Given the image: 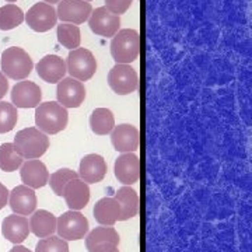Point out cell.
<instances>
[{"instance_id":"1","label":"cell","mask_w":252,"mask_h":252,"mask_svg":"<svg viewBox=\"0 0 252 252\" xmlns=\"http://www.w3.org/2000/svg\"><path fill=\"white\" fill-rule=\"evenodd\" d=\"M67 121L69 114L59 102L46 101L35 108V125L45 135H56L64 130Z\"/></svg>"},{"instance_id":"2","label":"cell","mask_w":252,"mask_h":252,"mask_svg":"<svg viewBox=\"0 0 252 252\" xmlns=\"http://www.w3.org/2000/svg\"><path fill=\"white\" fill-rule=\"evenodd\" d=\"M13 144L23 158L36 160L49 149V137L38 127H26L17 132Z\"/></svg>"},{"instance_id":"3","label":"cell","mask_w":252,"mask_h":252,"mask_svg":"<svg viewBox=\"0 0 252 252\" xmlns=\"http://www.w3.org/2000/svg\"><path fill=\"white\" fill-rule=\"evenodd\" d=\"M140 35L136 30L125 28L118 31L111 41V55L121 64H130L140 54Z\"/></svg>"},{"instance_id":"4","label":"cell","mask_w":252,"mask_h":252,"mask_svg":"<svg viewBox=\"0 0 252 252\" xmlns=\"http://www.w3.org/2000/svg\"><path fill=\"white\" fill-rule=\"evenodd\" d=\"M1 73L11 80H24L32 72L31 56L18 46H10L1 54Z\"/></svg>"},{"instance_id":"5","label":"cell","mask_w":252,"mask_h":252,"mask_svg":"<svg viewBox=\"0 0 252 252\" xmlns=\"http://www.w3.org/2000/svg\"><path fill=\"white\" fill-rule=\"evenodd\" d=\"M64 63L70 77L79 81L90 80L97 72V61L93 52L86 48H76L70 51Z\"/></svg>"},{"instance_id":"6","label":"cell","mask_w":252,"mask_h":252,"mask_svg":"<svg viewBox=\"0 0 252 252\" xmlns=\"http://www.w3.org/2000/svg\"><path fill=\"white\" fill-rule=\"evenodd\" d=\"M56 231L64 241H77L89 233V220L77 210H69L56 219Z\"/></svg>"},{"instance_id":"7","label":"cell","mask_w":252,"mask_h":252,"mask_svg":"<svg viewBox=\"0 0 252 252\" xmlns=\"http://www.w3.org/2000/svg\"><path fill=\"white\" fill-rule=\"evenodd\" d=\"M139 77L130 64L117 63L108 73V84L118 95H127L137 89Z\"/></svg>"},{"instance_id":"8","label":"cell","mask_w":252,"mask_h":252,"mask_svg":"<svg viewBox=\"0 0 252 252\" xmlns=\"http://www.w3.org/2000/svg\"><path fill=\"white\" fill-rule=\"evenodd\" d=\"M24 20L32 31L46 32L56 26L58 16H56V10L54 9L52 4L41 1V3H35L31 9L28 10L24 14Z\"/></svg>"},{"instance_id":"9","label":"cell","mask_w":252,"mask_h":252,"mask_svg":"<svg viewBox=\"0 0 252 252\" xmlns=\"http://www.w3.org/2000/svg\"><path fill=\"white\" fill-rule=\"evenodd\" d=\"M58 102L64 108H79L86 99V87L73 77H63L56 87Z\"/></svg>"},{"instance_id":"10","label":"cell","mask_w":252,"mask_h":252,"mask_svg":"<svg viewBox=\"0 0 252 252\" xmlns=\"http://www.w3.org/2000/svg\"><path fill=\"white\" fill-rule=\"evenodd\" d=\"M91 11H93V7L89 1H84V0H61L58 4L56 16L63 23L79 26V24H83L89 20Z\"/></svg>"},{"instance_id":"11","label":"cell","mask_w":252,"mask_h":252,"mask_svg":"<svg viewBox=\"0 0 252 252\" xmlns=\"http://www.w3.org/2000/svg\"><path fill=\"white\" fill-rule=\"evenodd\" d=\"M89 27L95 35L112 38L119 31L121 18L119 16L109 13L105 6H102L91 11L89 17Z\"/></svg>"},{"instance_id":"12","label":"cell","mask_w":252,"mask_h":252,"mask_svg":"<svg viewBox=\"0 0 252 252\" xmlns=\"http://www.w3.org/2000/svg\"><path fill=\"white\" fill-rule=\"evenodd\" d=\"M11 101L16 108H36L42 101V91L34 81L21 80L11 89Z\"/></svg>"},{"instance_id":"13","label":"cell","mask_w":252,"mask_h":252,"mask_svg":"<svg viewBox=\"0 0 252 252\" xmlns=\"http://www.w3.org/2000/svg\"><path fill=\"white\" fill-rule=\"evenodd\" d=\"M111 143L119 153H135L140 143L137 127L129 124L114 126L111 130Z\"/></svg>"},{"instance_id":"14","label":"cell","mask_w":252,"mask_h":252,"mask_svg":"<svg viewBox=\"0 0 252 252\" xmlns=\"http://www.w3.org/2000/svg\"><path fill=\"white\" fill-rule=\"evenodd\" d=\"M140 160L135 153H122L115 161L114 172L117 180L125 185L130 187L140 178Z\"/></svg>"},{"instance_id":"15","label":"cell","mask_w":252,"mask_h":252,"mask_svg":"<svg viewBox=\"0 0 252 252\" xmlns=\"http://www.w3.org/2000/svg\"><path fill=\"white\" fill-rule=\"evenodd\" d=\"M35 190L27 185H18L9 193V205L11 210L20 216L32 215L36 209Z\"/></svg>"},{"instance_id":"16","label":"cell","mask_w":252,"mask_h":252,"mask_svg":"<svg viewBox=\"0 0 252 252\" xmlns=\"http://www.w3.org/2000/svg\"><path fill=\"white\" fill-rule=\"evenodd\" d=\"M77 174L86 184H97L107 175V162L99 154H87L81 158Z\"/></svg>"},{"instance_id":"17","label":"cell","mask_w":252,"mask_h":252,"mask_svg":"<svg viewBox=\"0 0 252 252\" xmlns=\"http://www.w3.org/2000/svg\"><path fill=\"white\" fill-rule=\"evenodd\" d=\"M20 177L24 185L32 189H39L48 184L49 171L41 160H27L20 167Z\"/></svg>"},{"instance_id":"18","label":"cell","mask_w":252,"mask_h":252,"mask_svg":"<svg viewBox=\"0 0 252 252\" xmlns=\"http://www.w3.org/2000/svg\"><path fill=\"white\" fill-rule=\"evenodd\" d=\"M38 76L46 83H59L67 73L66 63L58 55H45L35 66Z\"/></svg>"},{"instance_id":"19","label":"cell","mask_w":252,"mask_h":252,"mask_svg":"<svg viewBox=\"0 0 252 252\" xmlns=\"http://www.w3.org/2000/svg\"><path fill=\"white\" fill-rule=\"evenodd\" d=\"M1 234L6 240L13 244H21L27 240L30 234V223L26 216L20 215H10L6 216L1 221Z\"/></svg>"},{"instance_id":"20","label":"cell","mask_w":252,"mask_h":252,"mask_svg":"<svg viewBox=\"0 0 252 252\" xmlns=\"http://www.w3.org/2000/svg\"><path fill=\"white\" fill-rule=\"evenodd\" d=\"M63 198L66 200V205L70 210H81L89 205L90 200V188L89 184H86L80 178L72 180L67 182L63 190Z\"/></svg>"},{"instance_id":"21","label":"cell","mask_w":252,"mask_h":252,"mask_svg":"<svg viewBox=\"0 0 252 252\" xmlns=\"http://www.w3.org/2000/svg\"><path fill=\"white\" fill-rule=\"evenodd\" d=\"M93 213L98 224L112 227L118 220H121L122 209L115 198H102L95 203Z\"/></svg>"},{"instance_id":"22","label":"cell","mask_w":252,"mask_h":252,"mask_svg":"<svg viewBox=\"0 0 252 252\" xmlns=\"http://www.w3.org/2000/svg\"><path fill=\"white\" fill-rule=\"evenodd\" d=\"M28 223H30V231H32L39 238L49 237L56 231V217L54 213L44 209L34 212Z\"/></svg>"},{"instance_id":"23","label":"cell","mask_w":252,"mask_h":252,"mask_svg":"<svg viewBox=\"0 0 252 252\" xmlns=\"http://www.w3.org/2000/svg\"><path fill=\"white\" fill-rule=\"evenodd\" d=\"M118 202L121 203V209H122V213H121V220L125 221L129 219H133L137 215V210H139V195L135 189L132 187H122L117 190L115 196Z\"/></svg>"},{"instance_id":"24","label":"cell","mask_w":252,"mask_h":252,"mask_svg":"<svg viewBox=\"0 0 252 252\" xmlns=\"http://www.w3.org/2000/svg\"><path fill=\"white\" fill-rule=\"evenodd\" d=\"M115 126V118L108 108H95L90 115V127L95 135L104 136L111 133Z\"/></svg>"},{"instance_id":"25","label":"cell","mask_w":252,"mask_h":252,"mask_svg":"<svg viewBox=\"0 0 252 252\" xmlns=\"http://www.w3.org/2000/svg\"><path fill=\"white\" fill-rule=\"evenodd\" d=\"M121 241L118 231L114 227H107V225H102V227H95L94 230H91L87 238H86V247L89 252L98 244L102 243H111L118 245Z\"/></svg>"},{"instance_id":"26","label":"cell","mask_w":252,"mask_h":252,"mask_svg":"<svg viewBox=\"0 0 252 252\" xmlns=\"http://www.w3.org/2000/svg\"><path fill=\"white\" fill-rule=\"evenodd\" d=\"M24 158L16 152L13 143L0 144V170L4 172L17 171Z\"/></svg>"},{"instance_id":"27","label":"cell","mask_w":252,"mask_h":252,"mask_svg":"<svg viewBox=\"0 0 252 252\" xmlns=\"http://www.w3.org/2000/svg\"><path fill=\"white\" fill-rule=\"evenodd\" d=\"M24 21V13L17 4L9 3L3 7H0V30L9 31L18 27Z\"/></svg>"},{"instance_id":"28","label":"cell","mask_w":252,"mask_h":252,"mask_svg":"<svg viewBox=\"0 0 252 252\" xmlns=\"http://www.w3.org/2000/svg\"><path fill=\"white\" fill-rule=\"evenodd\" d=\"M56 35H58L59 44L64 46V48H67V49H70V51L79 48V45H80V28L74 26V24L63 23L61 26H58Z\"/></svg>"},{"instance_id":"29","label":"cell","mask_w":252,"mask_h":252,"mask_svg":"<svg viewBox=\"0 0 252 252\" xmlns=\"http://www.w3.org/2000/svg\"><path fill=\"white\" fill-rule=\"evenodd\" d=\"M76 178H79V174L76 171H73L70 168H61V170L55 171L52 175H49L48 184L51 185L56 196H63V190H64V187L67 185V182L76 180Z\"/></svg>"},{"instance_id":"30","label":"cell","mask_w":252,"mask_h":252,"mask_svg":"<svg viewBox=\"0 0 252 252\" xmlns=\"http://www.w3.org/2000/svg\"><path fill=\"white\" fill-rule=\"evenodd\" d=\"M18 121L17 108L6 101H0V133H7L14 129Z\"/></svg>"},{"instance_id":"31","label":"cell","mask_w":252,"mask_h":252,"mask_svg":"<svg viewBox=\"0 0 252 252\" xmlns=\"http://www.w3.org/2000/svg\"><path fill=\"white\" fill-rule=\"evenodd\" d=\"M35 252H69V244L61 237L49 235L38 241Z\"/></svg>"},{"instance_id":"32","label":"cell","mask_w":252,"mask_h":252,"mask_svg":"<svg viewBox=\"0 0 252 252\" xmlns=\"http://www.w3.org/2000/svg\"><path fill=\"white\" fill-rule=\"evenodd\" d=\"M132 3L133 0H105V9L115 16H121L129 10Z\"/></svg>"},{"instance_id":"33","label":"cell","mask_w":252,"mask_h":252,"mask_svg":"<svg viewBox=\"0 0 252 252\" xmlns=\"http://www.w3.org/2000/svg\"><path fill=\"white\" fill-rule=\"evenodd\" d=\"M90 252H121L118 250V245L111 243H102L95 245Z\"/></svg>"},{"instance_id":"34","label":"cell","mask_w":252,"mask_h":252,"mask_svg":"<svg viewBox=\"0 0 252 252\" xmlns=\"http://www.w3.org/2000/svg\"><path fill=\"white\" fill-rule=\"evenodd\" d=\"M9 189L6 188V185L0 182V210L9 203Z\"/></svg>"},{"instance_id":"35","label":"cell","mask_w":252,"mask_h":252,"mask_svg":"<svg viewBox=\"0 0 252 252\" xmlns=\"http://www.w3.org/2000/svg\"><path fill=\"white\" fill-rule=\"evenodd\" d=\"M7 91H9V81H7V77L0 72V99L6 95Z\"/></svg>"},{"instance_id":"36","label":"cell","mask_w":252,"mask_h":252,"mask_svg":"<svg viewBox=\"0 0 252 252\" xmlns=\"http://www.w3.org/2000/svg\"><path fill=\"white\" fill-rule=\"evenodd\" d=\"M9 252H31V251H30L28 248H26V247H23V245L17 244V245H16V247H13Z\"/></svg>"},{"instance_id":"37","label":"cell","mask_w":252,"mask_h":252,"mask_svg":"<svg viewBox=\"0 0 252 252\" xmlns=\"http://www.w3.org/2000/svg\"><path fill=\"white\" fill-rule=\"evenodd\" d=\"M45 3H49V4H54V3H59L61 0H44Z\"/></svg>"},{"instance_id":"38","label":"cell","mask_w":252,"mask_h":252,"mask_svg":"<svg viewBox=\"0 0 252 252\" xmlns=\"http://www.w3.org/2000/svg\"><path fill=\"white\" fill-rule=\"evenodd\" d=\"M6 1H9V3H14V1H17V0H6Z\"/></svg>"},{"instance_id":"39","label":"cell","mask_w":252,"mask_h":252,"mask_svg":"<svg viewBox=\"0 0 252 252\" xmlns=\"http://www.w3.org/2000/svg\"><path fill=\"white\" fill-rule=\"evenodd\" d=\"M84 1H91V0H84Z\"/></svg>"}]
</instances>
